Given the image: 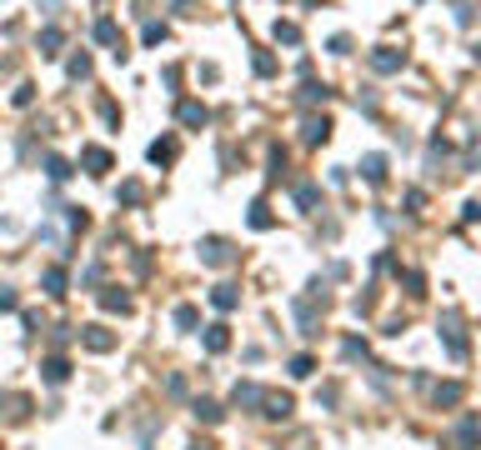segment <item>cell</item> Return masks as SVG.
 <instances>
[{
  "mask_svg": "<svg viewBox=\"0 0 481 450\" xmlns=\"http://www.w3.org/2000/svg\"><path fill=\"white\" fill-rule=\"evenodd\" d=\"M301 100H306V105H316V100L326 105V100H331V91H326V85H316V80H306V85H301Z\"/></svg>",
  "mask_w": 481,
  "mask_h": 450,
  "instance_id": "ffe728a7",
  "label": "cell"
},
{
  "mask_svg": "<svg viewBox=\"0 0 481 450\" xmlns=\"http://www.w3.org/2000/svg\"><path fill=\"white\" fill-rule=\"evenodd\" d=\"M261 395H266V391H261V385H251V380L231 391V400H236V405H246V411H256V405H261Z\"/></svg>",
  "mask_w": 481,
  "mask_h": 450,
  "instance_id": "8fae6325",
  "label": "cell"
},
{
  "mask_svg": "<svg viewBox=\"0 0 481 450\" xmlns=\"http://www.w3.org/2000/svg\"><path fill=\"white\" fill-rule=\"evenodd\" d=\"M66 71H71V80H86V75H91V55H86V50L71 55V66H66Z\"/></svg>",
  "mask_w": 481,
  "mask_h": 450,
  "instance_id": "d4e9b609",
  "label": "cell"
},
{
  "mask_svg": "<svg viewBox=\"0 0 481 450\" xmlns=\"http://www.w3.org/2000/svg\"><path fill=\"white\" fill-rule=\"evenodd\" d=\"M46 176L51 180H71V165L60 160V156H46Z\"/></svg>",
  "mask_w": 481,
  "mask_h": 450,
  "instance_id": "4316f807",
  "label": "cell"
},
{
  "mask_svg": "<svg viewBox=\"0 0 481 450\" xmlns=\"http://www.w3.org/2000/svg\"><path fill=\"white\" fill-rule=\"evenodd\" d=\"M176 115H181V125H191V131H201V125L211 120V111H206L201 100H181V111H176Z\"/></svg>",
  "mask_w": 481,
  "mask_h": 450,
  "instance_id": "52a82bcc",
  "label": "cell"
},
{
  "mask_svg": "<svg viewBox=\"0 0 481 450\" xmlns=\"http://www.w3.org/2000/svg\"><path fill=\"white\" fill-rule=\"evenodd\" d=\"M30 100H35V85H20V91H15V105H20V111H26Z\"/></svg>",
  "mask_w": 481,
  "mask_h": 450,
  "instance_id": "e575fe53",
  "label": "cell"
},
{
  "mask_svg": "<svg viewBox=\"0 0 481 450\" xmlns=\"http://www.w3.org/2000/svg\"><path fill=\"white\" fill-rule=\"evenodd\" d=\"M301 140H306V145H321V140H331V120H326V115H306V125H301Z\"/></svg>",
  "mask_w": 481,
  "mask_h": 450,
  "instance_id": "5b68a950",
  "label": "cell"
},
{
  "mask_svg": "<svg viewBox=\"0 0 481 450\" xmlns=\"http://www.w3.org/2000/svg\"><path fill=\"white\" fill-rule=\"evenodd\" d=\"M456 445H462V450L481 445V420H476V415H466V420H462V431H456Z\"/></svg>",
  "mask_w": 481,
  "mask_h": 450,
  "instance_id": "30bf717a",
  "label": "cell"
},
{
  "mask_svg": "<svg viewBox=\"0 0 481 450\" xmlns=\"http://www.w3.org/2000/svg\"><path fill=\"white\" fill-rule=\"evenodd\" d=\"M100 306H106V310H131V295H125V290H106V295H100Z\"/></svg>",
  "mask_w": 481,
  "mask_h": 450,
  "instance_id": "ac0fdd59",
  "label": "cell"
},
{
  "mask_svg": "<svg viewBox=\"0 0 481 450\" xmlns=\"http://www.w3.org/2000/svg\"><path fill=\"white\" fill-rule=\"evenodd\" d=\"M66 221H71V230H86V210L71 205V210H66Z\"/></svg>",
  "mask_w": 481,
  "mask_h": 450,
  "instance_id": "836d02e7",
  "label": "cell"
},
{
  "mask_svg": "<svg viewBox=\"0 0 481 450\" xmlns=\"http://www.w3.org/2000/svg\"><path fill=\"white\" fill-rule=\"evenodd\" d=\"M276 40L281 46H301V30L291 26V20H276Z\"/></svg>",
  "mask_w": 481,
  "mask_h": 450,
  "instance_id": "cb8c5ba5",
  "label": "cell"
},
{
  "mask_svg": "<svg viewBox=\"0 0 481 450\" xmlns=\"http://www.w3.org/2000/svg\"><path fill=\"white\" fill-rule=\"evenodd\" d=\"M40 375H46L51 385H66V375H71V360H66V355H51L46 366H40Z\"/></svg>",
  "mask_w": 481,
  "mask_h": 450,
  "instance_id": "ba28073f",
  "label": "cell"
},
{
  "mask_svg": "<svg viewBox=\"0 0 481 450\" xmlns=\"http://www.w3.org/2000/svg\"><path fill=\"white\" fill-rule=\"evenodd\" d=\"M60 46H66V35H60L55 26H51V30H40V55H46V60H55V55H60Z\"/></svg>",
  "mask_w": 481,
  "mask_h": 450,
  "instance_id": "5bb4252c",
  "label": "cell"
},
{
  "mask_svg": "<svg viewBox=\"0 0 481 450\" xmlns=\"http://www.w3.org/2000/svg\"><path fill=\"white\" fill-rule=\"evenodd\" d=\"M35 6H46V10H55V6H60V0H35Z\"/></svg>",
  "mask_w": 481,
  "mask_h": 450,
  "instance_id": "8d00e7d4",
  "label": "cell"
},
{
  "mask_svg": "<svg viewBox=\"0 0 481 450\" xmlns=\"http://www.w3.org/2000/svg\"><path fill=\"white\" fill-rule=\"evenodd\" d=\"M80 165H86L91 176H106V170H111V150L106 145H86V150H80Z\"/></svg>",
  "mask_w": 481,
  "mask_h": 450,
  "instance_id": "277c9868",
  "label": "cell"
},
{
  "mask_svg": "<svg viewBox=\"0 0 481 450\" xmlns=\"http://www.w3.org/2000/svg\"><path fill=\"white\" fill-rule=\"evenodd\" d=\"M271 225H276V221H271V210L256 200V205H251V230H271Z\"/></svg>",
  "mask_w": 481,
  "mask_h": 450,
  "instance_id": "484cf974",
  "label": "cell"
},
{
  "mask_svg": "<svg viewBox=\"0 0 481 450\" xmlns=\"http://www.w3.org/2000/svg\"><path fill=\"white\" fill-rule=\"evenodd\" d=\"M296 205H301V210H316V205H321V185H311V180L296 185Z\"/></svg>",
  "mask_w": 481,
  "mask_h": 450,
  "instance_id": "e0dca14e",
  "label": "cell"
},
{
  "mask_svg": "<svg viewBox=\"0 0 481 450\" xmlns=\"http://www.w3.org/2000/svg\"><path fill=\"white\" fill-rule=\"evenodd\" d=\"M80 346L96 350V355H106V350H116V335L106 326H86V330H80Z\"/></svg>",
  "mask_w": 481,
  "mask_h": 450,
  "instance_id": "7a4b0ae2",
  "label": "cell"
},
{
  "mask_svg": "<svg viewBox=\"0 0 481 450\" xmlns=\"http://www.w3.org/2000/svg\"><path fill=\"white\" fill-rule=\"evenodd\" d=\"M140 196H145V190H140V180H125V185L116 190V200H125V205H136Z\"/></svg>",
  "mask_w": 481,
  "mask_h": 450,
  "instance_id": "83f0119b",
  "label": "cell"
},
{
  "mask_svg": "<svg viewBox=\"0 0 481 450\" xmlns=\"http://www.w3.org/2000/svg\"><path fill=\"white\" fill-rule=\"evenodd\" d=\"M201 261L206 265H226V261H231V245H226L221 235H211V241H201Z\"/></svg>",
  "mask_w": 481,
  "mask_h": 450,
  "instance_id": "8992f818",
  "label": "cell"
},
{
  "mask_svg": "<svg viewBox=\"0 0 481 450\" xmlns=\"http://www.w3.org/2000/svg\"><path fill=\"white\" fill-rule=\"evenodd\" d=\"M296 405H291V395H281V391H266L261 395V415H271V420H286Z\"/></svg>",
  "mask_w": 481,
  "mask_h": 450,
  "instance_id": "3957f363",
  "label": "cell"
},
{
  "mask_svg": "<svg viewBox=\"0 0 481 450\" xmlns=\"http://www.w3.org/2000/svg\"><path fill=\"white\" fill-rule=\"evenodd\" d=\"M191 411H196V420H206V425H216V420H221V405H216V400H196Z\"/></svg>",
  "mask_w": 481,
  "mask_h": 450,
  "instance_id": "d6986e66",
  "label": "cell"
},
{
  "mask_svg": "<svg viewBox=\"0 0 481 450\" xmlns=\"http://www.w3.org/2000/svg\"><path fill=\"white\" fill-rule=\"evenodd\" d=\"M161 40H165V26H161V20H151V26H145V46H161Z\"/></svg>",
  "mask_w": 481,
  "mask_h": 450,
  "instance_id": "1f68e13d",
  "label": "cell"
},
{
  "mask_svg": "<svg viewBox=\"0 0 481 450\" xmlns=\"http://www.w3.org/2000/svg\"><path fill=\"white\" fill-rule=\"evenodd\" d=\"M401 66H406V50H396V46H376L371 50V71L376 75H396Z\"/></svg>",
  "mask_w": 481,
  "mask_h": 450,
  "instance_id": "6da1fadb",
  "label": "cell"
},
{
  "mask_svg": "<svg viewBox=\"0 0 481 450\" xmlns=\"http://www.w3.org/2000/svg\"><path fill=\"white\" fill-rule=\"evenodd\" d=\"M462 395H466V391H462L456 380H446V385H436V391H431V400H436V405H456Z\"/></svg>",
  "mask_w": 481,
  "mask_h": 450,
  "instance_id": "2e32d148",
  "label": "cell"
},
{
  "mask_svg": "<svg viewBox=\"0 0 481 450\" xmlns=\"http://www.w3.org/2000/svg\"><path fill=\"white\" fill-rule=\"evenodd\" d=\"M211 306H216V310H236V306H241V290H236V285H216V290H211Z\"/></svg>",
  "mask_w": 481,
  "mask_h": 450,
  "instance_id": "7c38bea8",
  "label": "cell"
},
{
  "mask_svg": "<svg viewBox=\"0 0 481 450\" xmlns=\"http://www.w3.org/2000/svg\"><path fill=\"white\" fill-rule=\"evenodd\" d=\"M251 66H256V75H276V60H271L266 50H256V60H251Z\"/></svg>",
  "mask_w": 481,
  "mask_h": 450,
  "instance_id": "f546056e",
  "label": "cell"
},
{
  "mask_svg": "<svg viewBox=\"0 0 481 450\" xmlns=\"http://www.w3.org/2000/svg\"><path fill=\"white\" fill-rule=\"evenodd\" d=\"M15 306H20V295L10 285H0V310H15Z\"/></svg>",
  "mask_w": 481,
  "mask_h": 450,
  "instance_id": "d6a6232c",
  "label": "cell"
},
{
  "mask_svg": "<svg viewBox=\"0 0 481 450\" xmlns=\"http://www.w3.org/2000/svg\"><path fill=\"white\" fill-rule=\"evenodd\" d=\"M361 176H366L371 185H381V180H386V156H366V160H361Z\"/></svg>",
  "mask_w": 481,
  "mask_h": 450,
  "instance_id": "9a60e30c",
  "label": "cell"
},
{
  "mask_svg": "<svg viewBox=\"0 0 481 450\" xmlns=\"http://www.w3.org/2000/svg\"><path fill=\"white\" fill-rule=\"evenodd\" d=\"M176 326H181V330H196V326H201V310H196V306H176Z\"/></svg>",
  "mask_w": 481,
  "mask_h": 450,
  "instance_id": "7402d4cb",
  "label": "cell"
},
{
  "mask_svg": "<svg viewBox=\"0 0 481 450\" xmlns=\"http://www.w3.org/2000/svg\"><path fill=\"white\" fill-rule=\"evenodd\" d=\"M46 295H66V270H60V265L46 270Z\"/></svg>",
  "mask_w": 481,
  "mask_h": 450,
  "instance_id": "603a6c76",
  "label": "cell"
},
{
  "mask_svg": "<svg viewBox=\"0 0 481 450\" xmlns=\"http://www.w3.org/2000/svg\"><path fill=\"white\" fill-rule=\"evenodd\" d=\"M311 371H316V360H311V355H296V360H291V375H296V380H306Z\"/></svg>",
  "mask_w": 481,
  "mask_h": 450,
  "instance_id": "f1b7e54d",
  "label": "cell"
},
{
  "mask_svg": "<svg viewBox=\"0 0 481 450\" xmlns=\"http://www.w3.org/2000/svg\"><path fill=\"white\" fill-rule=\"evenodd\" d=\"M226 346H231V330H226V326H206V350L221 355Z\"/></svg>",
  "mask_w": 481,
  "mask_h": 450,
  "instance_id": "4fadbf2b",
  "label": "cell"
},
{
  "mask_svg": "<svg viewBox=\"0 0 481 450\" xmlns=\"http://www.w3.org/2000/svg\"><path fill=\"white\" fill-rule=\"evenodd\" d=\"M151 160H156V165H171V160H176V140H156V145H151Z\"/></svg>",
  "mask_w": 481,
  "mask_h": 450,
  "instance_id": "44dd1931",
  "label": "cell"
},
{
  "mask_svg": "<svg viewBox=\"0 0 481 450\" xmlns=\"http://www.w3.org/2000/svg\"><path fill=\"white\" fill-rule=\"evenodd\" d=\"M466 221H481V200H466Z\"/></svg>",
  "mask_w": 481,
  "mask_h": 450,
  "instance_id": "d590c367",
  "label": "cell"
},
{
  "mask_svg": "<svg viewBox=\"0 0 481 450\" xmlns=\"http://www.w3.org/2000/svg\"><path fill=\"white\" fill-rule=\"evenodd\" d=\"M171 6H191V0H171Z\"/></svg>",
  "mask_w": 481,
  "mask_h": 450,
  "instance_id": "74e56055",
  "label": "cell"
},
{
  "mask_svg": "<svg viewBox=\"0 0 481 450\" xmlns=\"http://www.w3.org/2000/svg\"><path fill=\"white\" fill-rule=\"evenodd\" d=\"M191 450H211V445H191Z\"/></svg>",
  "mask_w": 481,
  "mask_h": 450,
  "instance_id": "f35d334b",
  "label": "cell"
},
{
  "mask_svg": "<svg viewBox=\"0 0 481 450\" xmlns=\"http://www.w3.org/2000/svg\"><path fill=\"white\" fill-rule=\"evenodd\" d=\"M341 355H346V360H366V340H346Z\"/></svg>",
  "mask_w": 481,
  "mask_h": 450,
  "instance_id": "4dcf8cb0",
  "label": "cell"
},
{
  "mask_svg": "<svg viewBox=\"0 0 481 450\" xmlns=\"http://www.w3.org/2000/svg\"><path fill=\"white\" fill-rule=\"evenodd\" d=\"M442 340H446L451 360H462V355H466V340H462V330H456V320H451V315H446V326H442Z\"/></svg>",
  "mask_w": 481,
  "mask_h": 450,
  "instance_id": "9c48e42d",
  "label": "cell"
}]
</instances>
